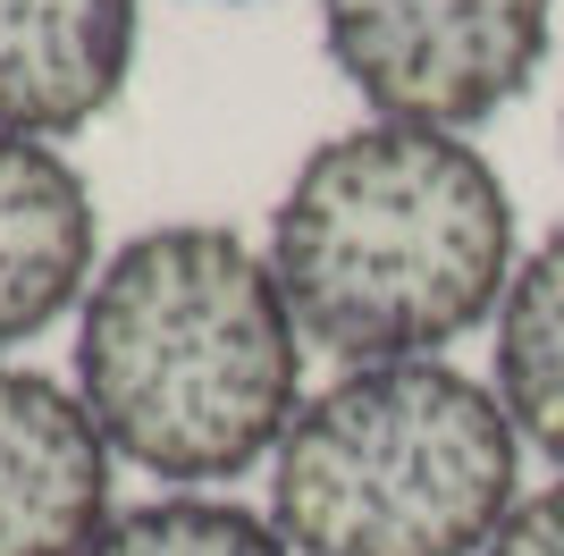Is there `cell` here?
Instances as JSON below:
<instances>
[{
  "label": "cell",
  "instance_id": "obj_9",
  "mask_svg": "<svg viewBox=\"0 0 564 556\" xmlns=\"http://www.w3.org/2000/svg\"><path fill=\"white\" fill-rule=\"evenodd\" d=\"M85 556H295L279 539V523L236 498H152L101 523V539Z\"/></svg>",
  "mask_w": 564,
  "mask_h": 556
},
{
  "label": "cell",
  "instance_id": "obj_6",
  "mask_svg": "<svg viewBox=\"0 0 564 556\" xmlns=\"http://www.w3.org/2000/svg\"><path fill=\"white\" fill-rule=\"evenodd\" d=\"M143 0H0V136H76L127 93Z\"/></svg>",
  "mask_w": 564,
  "mask_h": 556
},
{
  "label": "cell",
  "instance_id": "obj_8",
  "mask_svg": "<svg viewBox=\"0 0 564 556\" xmlns=\"http://www.w3.org/2000/svg\"><path fill=\"white\" fill-rule=\"evenodd\" d=\"M497 405L522 430V447L564 463V228L522 254L497 303Z\"/></svg>",
  "mask_w": 564,
  "mask_h": 556
},
{
  "label": "cell",
  "instance_id": "obj_7",
  "mask_svg": "<svg viewBox=\"0 0 564 556\" xmlns=\"http://www.w3.org/2000/svg\"><path fill=\"white\" fill-rule=\"evenodd\" d=\"M94 185L59 143L0 136V354L94 296Z\"/></svg>",
  "mask_w": 564,
  "mask_h": 556
},
{
  "label": "cell",
  "instance_id": "obj_4",
  "mask_svg": "<svg viewBox=\"0 0 564 556\" xmlns=\"http://www.w3.org/2000/svg\"><path fill=\"white\" fill-rule=\"evenodd\" d=\"M556 0H321V43L379 118L480 127L547 60Z\"/></svg>",
  "mask_w": 564,
  "mask_h": 556
},
{
  "label": "cell",
  "instance_id": "obj_10",
  "mask_svg": "<svg viewBox=\"0 0 564 556\" xmlns=\"http://www.w3.org/2000/svg\"><path fill=\"white\" fill-rule=\"evenodd\" d=\"M489 556H564V481L531 489V498L506 514V532L489 539Z\"/></svg>",
  "mask_w": 564,
  "mask_h": 556
},
{
  "label": "cell",
  "instance_id": "obj_5",
  "mask_svg": "<svg viewBox=\"0 0 564 556\" xmlns=\"http://www.w3.org/2000/svg\"><path fill=\"white\" fill-rule=\"evenodd\" d=\"M110 523V439L51 371L0 363V556H85Z\"/></svg>",
  "mask_w": 564,
  "mask_h": 556
},
{
  "label": "cell",
  "instance_id": "obj_1",
  "mask_svg": "<svg viewBox=\"0 0 564 556\" xmlns=\"http://www.w3.org/2000/svg\"><path fill=\"white\" fill-rule=\"evenodd\" d=\"M514 194L471 136L371 118L312 143L270 220V278L337 363H430L514 287Z\"/></svg>",
  "mask_w": 564,
  "mask_h": 556
},
{
  "label": "cell",
  "instance_id": "obj_3",
  "mask_svg": "<svg viewBox=\"0 0 564 556\" xmlns=\"http://www.w3.org/2000/svg\"><path fill=\"white\" fill-rule=\"evenodd\" d=\"M522 430L455 363H354L270 456V523L295 556H489L522 506Z\"/></svg>",
  "mask_w": 564,
  "mask_h": 556
},
{
  "label": "cell",
  "instance_id": "obj_2",
  "mask_svg": "<svg viewBox=\"0 0 564 556\" xmlns=\"http://www.w3.org/2000/svg\"><path fill=\"white\" fill-rule=\"evenodd\" d=\"M76 396L110 456L186 489L279 456L304 414V329L270 254L219 220L127 236L76 312Z\"/></svg>",
  "mask_w": 564,
  "mask_h": 556
}]
</instances>
